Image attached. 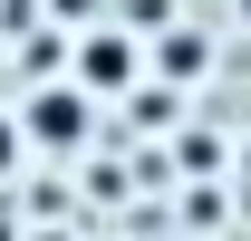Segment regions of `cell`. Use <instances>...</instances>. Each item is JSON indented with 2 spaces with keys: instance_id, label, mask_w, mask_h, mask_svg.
I'll return each mask as SVG.
<instances>
[{
  "instance_id": "cell-1",
  "label": "cell",
  "mask_w": 251,
  "mask_h": 241,
  "mask_svg": "<svg viewBox=\"0 0 251 241\" xmlns=\"http://www.w3.org/2000/svg\"><path fill=\"white\" fill-rule=\"evenodd\" d=\"M97 135V96L68 87V77H49V87L20 96V145H49V154H77Z\"/></svg>"
},
{
  "instance_id": "cell-5",
  "label": "cell",
  "mask_w": 251,
  "mask_h": 241,
  "mask_svg": "<svg viewBox=\"0 0 251 241\" xmlns=\"http://www.w3.org/2000/svg\"><path fill=\"white\" fill-rule=\"evenodd\" d=\"M242 29H251V0H242Z\"/></svg>"
},
{
  "instance_id": "cell-4",
  "label": "cell",
  "mask_w": 251,
  "mask_h": 241,
  "mask_svg": "<svg viewBox=\"0 0 251 241\" xmlns=\"http://www.w3.org/2000/svg\"><path fill=\"white\" fill-rule=\"evenodd\" d=\"M10 145H20V125H0V164H10Z\"/></svg>"
},
{
  "instance_id": "cell-3",
  "label": "cell",
  "mask_w": 251,
  "mask_h": 241,
  "mask_svg": "<svg viewBox=\"0 0 251 241\" xmlns=\"http://www.w3.org/2000/svg\"><path fill=\"white\" fill-rule=\"evenodd\" d=\"M203 58H213V48H203V29H174L155 48V77H203Z\"/></svg>"
},
{
  "instance_id": "cell-2",
  "label": "cell",
  "mask_w": 251,
  "mask_h": 241,
  "mask_svg": "<svg viewBox=\"0 0 251 241\" xmlns=\"http://www.w3.org/2000/svg\"><path fill=\"white\" fill-rule=\"evenodd\" d=\"M68 87H87V96H126L135 87V39H77V77H68Z\"/></svg>"
}]
</instances>
